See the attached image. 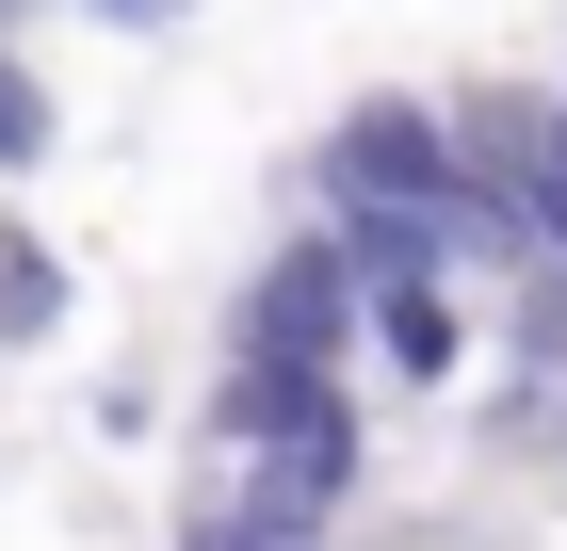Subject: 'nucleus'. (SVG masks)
I'll list each match as a JSON object with an SVG mask.
<instances>
[{"instance_id":"obj_3","label":"nucleus","mask_w":567,"mask_h":551,"mask_svg":"<svg viewBox=\"0 0 567 551\" xmlns=\"http://www.w3.org/2000/svg\"><path fill=\"white\" fill-rule=\"evenodd\" d=\"M65 308H82V293H65V259H49L33 227H0V357H33V340H65Z\"/></svg>"},{"instance_id":"obj_4","label":"nucleus","mask_w":567,"mask_h":551,"mask_svg":"<svg viewBox=\"0 0 567 551\" xmlns=\"http://www.w3.org/2000/svg\"><path fill=\"white\" fill-rule=\"evenodd\" d=\"M49 146H65V98H49L33 65H17V33H0V178H33Z\"/></svg>"},{"instance_id":"obj_5","label":"nucleus","mask_w":567,"mask_h":551,"mask_svg":"<svg viewBox=\"0 0 567 551\" xmlns=\"http://www.w3.org/2000/svg\"><path fill=\"white\" fill-rule=\"evenodd\" d=\"M82 17H114V33H163V17H195V0H82Z\"/></svg>"},{"instance_id":"obj_1","label":"nucleus","mask_w":567,"mask_h":551,"mask_svg":"<svg viewBox=\"0 0 567 551\" xmlns=\"http://www.w3.org/2000/svg\"><path fill=\"white\" fill-rule=\"evenodd\" d=\"M341 340H357V276H341V244L308 227V244H276L260 276H244L227 357H244V374H341Z\"/></svg>"},{"instance_id":"obj_2","label":"nucleus","mask_w":567,"mask_h":551,"mask_svg":"<svg viewBox=\"0 0 567 551\" xmlns=\"http://www.w3.org/2000/svg\"><path fill=\"white\" fill-rule=\"evenodd\" d=\"M357 340H373L405 389H454V357H471V325H454V276H357Z\"/></svg>"}]
</instances>
